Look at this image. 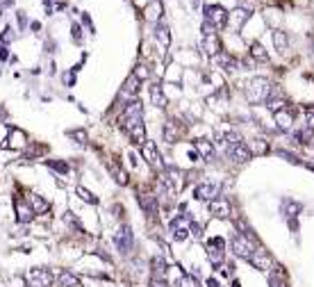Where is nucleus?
<instances>
[{
    "label": "nucleus",
    "instance_id": "2",
    "mask_svg": "<svg viewBox=\"0 0 314 287\" xmlns=\"http://www.w3.org/2000/svg\"><path fill=\"white\" fill-rule=\"evenodd\" d=\"M230 249H232V253L237 255V258H241V260H250V255L255 253V241H253V237L250 235H241V232H237L235 237H232V241H230Z\"/></svg>",
    "mask_w": 314,
    "mask_h": 287
},
{
    "label": "nucleus",
    "instance_id": "5",
    "mask_svg": "<svg viewBox=\"0 0 314 287\" xmlns=\"http://www.w3.org/2000/svg\"><path fill=\"white\" fill-rule=\"evenodd\" d=\"M191 223H194V221H191V217H187V214L175 217L171 221V226H168V228H171V237L175 241H185L187 237L191 235Z\"/></svg>",
    "mask_w": 314,
    "mask_h": 287
},
{
    "label": "nucleus",
    "instance_id": "25",
    "mask_svg": "<svg viewBox=\"0 0 314 287\" xmlns=\"http://www.w3.org/2000/svg\"><path fill=\"white\" fill-rule=\"evenodd\" d=\"M57 285L59 287H80V278H77L75 273H71V271L64 269V271L57 276Z\"/></svg>",
    "mask_w": 314,
    "mask_h": 287
},
{
    "label": "nucleus",
    "instance_id": "27",
    "mask_svg": "<svg viewBox=\"0 0 314 287\" xmlns=\"http://www.w3.org/2000/svg\"><path fill=\"white\" fill-rule=\"evenodd\" d=\"M139 87H141V80L134 75V73H132V75H127V80L123 82V94H125V96H134V94H139Z\"/></svg>",
    "mask_w": 314,
    "mask_h": 287
},
{
    "label": "nucleus",
    "instance_id": "36",
    "mask_svg": "<svg viewBox=\"0 0 314 287\" xmlns=\"http://www.w3.org/2000/svg\"><path fill=\"white\" fill-rule=\"evenodd\" d=\"M68 137L71 139H75V144H86V132L82 130V128H77V130H68Z\"/></svg>",
    "mask_w": 314,
    "mask_h": 287
},
{
    "label": "nucleus",
    "instance_id": "8",
    "mask_svg": "<svg viewBox=\"0 0 314 287\" xmlns=\"http://www.w3.org/2000/svg\"><path fill=\"white\" fill-rule=\"evenodd\" d=\"M205 23H209L212 27H226L228 12L221 5H207V7H205Z\"/></svg>",
    "mask_w": 314,
    "mask_h": 287
},
{
    "label": "nucleus",
    "instance_id": "39",
    "mask_svg": "<svg viewBox=\"0 0 314 287\" xmlns=\"http://www.w3.org/2000/svg\"><path fill=\"white\" fill-rule=\"evenodd\" d=\"M312 135H314V132L312 130H307V128H303V130H298V132H296V139H298V144H307V141L309 139H312Z\"/></svg>",
    "mask_w": 314,
    "mask_h": 287
},
{
    "label": "nucleus",
    "instance_id": "3",
    "mask_svg": "<svg viewBox=\"0 0 314 287\" xmlns=\"http://www.w3.org/2000/svg\"><path fill=\"white\" fill-rule=\"evenodd\" d=\"M141 112H144V105H141V100H130V103L123 107V114H121V121H123V128L127 130H132L134 126H141Z\"/></svg>",
    "mask_w": 314,
    "mask_h": 287
},
{
    "label": "nucleus",
    "instance_id": "26",
    "mask_svg": "<svg viewBox=\"0 0 314 287\" xmlns=\"http://www.w3.org/2000/svg\"><path fill=\"white\" fill-rule=\"evenodd\" d=\"M216 64L221 68H226V71H237V66H239V64H237V59L232 57L230 53H223V50L216 55Z\"/></svg>",
    "mask_w": 314,
    "mask_h": 287
},
{
    "label": "nucleus",
    "instance_id": "10",
    "mask_svg": "<svg viewBox=\"0 0 314 287\" xmlns=\"http://www.w3.org/2000/svg\"><path fill=\"white\" fill-rule=\"evenodd\" d=\"M141 155H144V159L150 164V167L164 169L162 153H159V150H157V144H155V141H148V139H146L144 144H141Z\"/></svg>",
    "mask_w": 314,
    "mask_h": 287
},
{
    "label": "nucleus",
    "instance_id": "13",
    "mask_svg": "<svg viewBox=\"0 0 314 287\" xmlns=\"http://www.w3.org/2000/svg\"><path fill=\"white\" fill-rule=\"evenodd\" d=\"M207 255H209V260H212L214 267H218V264L223 262V258H226V241H223L221 237L209 239L207 241Z\"/></svg>",
    "mask_w": 314,
    "mask_h": 287
},
{
    "label": "nucleus",
    "instance_id": "33",
    "mask_svg": "<svg viewBox=\"0 0 314 287\" xmlns=\"http://www.w3.org/2000/svg\"><path fill=\"white\" fill-rule=\"evenodd\" d=\"M250 55H253V59H257V62H268L266 50H264V46L257 44V41H253V46H250Z\"/></svg>",
    "mask_w": 314,
    "mask_h": 287
},
{
    "label": "nucleus",
    "instance_id": "44",
    "mask_svg": "<svg viewBox=\"0 0 314 287\" xmlns=\"http://www.w3.org/2000/svg\"><path fill=\"white\" fill-rule=\"evenodd\" d=\"M150 287H171V285H168L164 278H153V280H150Z\"/></svg>",
    "mask_w": 314,
    "mask_h": 287
},
{
    "label": "nucleus",
    "instance_id": "48",
    "mask_svg": "<svg viewBox=\"0 0 314 287\" xmlns=\"http://www.w3.org/2000/svg\"><path fill=\"white\" fill-rule=\"evenodd\" d=\"M191 235L200 237V226H198V223H191Z\"/></svg>",
    "mask_w": 314,
    "mask_h": 287
},
{
    "label": "nucleus",
    "instance_id": "47",
    "mask_svg": "<svg viewBox=\"0 0 314 287\" xmlns=\"http://www.w3.org/2000/svg\"><path fill=\"white\" fill-rule=\"evenodd\" d=\"M18 23H21V30H25V25H27V18H25V12H18Z\"/></svg>",
    "mask_w": 314,
    "mask_h": 287
},
{
    "label": "nucleus",
    "instance_id": "51",
    "mask_svg": "<svg viewBox=\"0 0 314 287\" xmlns=\"http://www.w3.org/2000/svg\"><path fill=\"white\" fill-rule=\"evenodd\" d=\"M207 287H218V282L214 280V278H209V280H207Z\"/></svg>",
    "mask_w": 314,
    "mask_h": 287
},
{
    "label": "nucleus",
    "instance_id": "41",
    "mask_svg": "<svg viewBox=\"0 0 314 287\" xmlns=\"http://www.w3.org/2000/svg\"><path fill=\"white\" fill-rule=\"evenodd\" d=\"M64 223H68V226H73V228H75V230H82L80 221H77V219L73 217V212H66V214H64Z\"/></svg>",
    "mask_w": 314,
    "mask_h": 287
},
{
    "label": "nucleus",
    "instance_id": "38",
    "mask_svg": "<svg viewBox=\"0 0 314 287\" xmlns=\"http://www.w3.org/2000/svg\"><path fill=\"white\" fill-rule=\"evenodd\" d=\"M164 139H166L168 144H175V139H177V132L173 130V123H166V128H164Z\"/></svg>",
    "mask_w": 314,
    "mask_h": 287
},
{
    "label": "nucleus",
    "instance_id": "53",
    "mask_svg": "<svg viewBox=\"0 0 314 287\" xmlns=\"http://www.w3.org/2000/svg\"><path fill=\"white\" fill-rule=\"evenodd\" d=\"M194 287H200V285H194Z\"/></svg>",
    "mask_w": 314,
    "mask_h": 287
},
{
    "label": "nucleus",
    "instance_id": "21",
    "mask_svg": "<svg viewBox=\"0 0 314 287\" xmlns=\"http://www.w3.org/2000/svg\"><path fill=\"white\" fill-rule=\"evenodd\" d=\"M162 3L159 0H150L148 5H146V9H144V16H146V21H153V23H157L159 18H162Z\"/></svg>",
    "mask_w": 314,
    "mask_h": 287
},
{
    "label": "nucleus",
    "instance_id": "50",
    "mask_svg": "<svg viewBox=\"0 0 314 287\" xmlns=\"http://www.w3.org/2000/svg\"><path fill=\"white\" fill-rule=\"evenodd\" d=\"M5 118H7V109L0 105V123H5Z\"/></svg>",
    "mask_w": 314,
    "mask_h": 287
},
{
    "label": "nucleus",
    "instance_id": "4",
    "mask_svg": "<svg viewBox=\"0 0 314 287\" xmlns=\"http://www.w3.org/2000/svg\"><path fill=\"white\" fill-rule=\"evenodd\" d=\"M159 180H162V185L166 187L168 194H177V191L182 189V180H185V178H182L180 169H175V167H171V164H168V167L162 169V176H159Z\"/></svg>",
    "mask_w": 314,
    "mask_h": 287
},
{
    "label": "nucleus",
    "instance_id": "19",
    "mask_svg": "<svg viewBox=\"0 0 314 287\" xmlns=\"http://www.w3.org/2000/svg\"><path fill=\"white\" fill-rule=\"evenodd\" d=\"M194 148H196V153H198L203 159H207V162H212V159H214V144H212V141L196 139L194 141Z\"/></svg>",
    "mask_w": 314,
    "mask_h": 287
},
{
    "label": "nucleus",
    "instance_id": "46",
    "mask_svg": "<svg viewBox=\"0 0 314 287\" xmlns=\"http://www.w3.org/2000/svg\"><path fill=\"white\" fill-rule=\"evenodd\" d=\"M255 146H257V148H255V153H266V150H268V146H264L259 139L255 141Z\"/></svg>",
    "mask_w": 314,
    "mask_h": 287
},
{
    "label": "nucleus",
    "instance_id": "49",
    "mask_svg": "<svg viewBox=\"0 0 314 287\" xmlns=\"http://www.w3.org/2000/svg\"><path fill=\"white\" fill-rule=\"evenodd\" d=\"M7 57H9L7 46H0V59H3V62H5V59H7Z\"/></svg>",
    "mask_w": 314,
    "mask_h": 287
},
{
    "label": "nucleus",
    "instance_id": "16",
    "mask_svg": "<svg viewBox=\"0 0 314 287\" xmlns=\"http://www.w3.org/2000/svg\"><path fill=\"white\" fill-rule=\"evenodd\" d=\"M209 214H214V217H218V219L230 217V200L221 198V196L209 200Z\"/></svg>",
    "mask_w": 314,
    "mask_h": 287
},
{
    "label": "nucleus",
    "instance_id": "32",
    "mask_svg": "<svg viewBox=\"0 0 314 287\" xmlns=\"http://www.w3.org/2000/svg\"><path fill=\"white\" fill-rule=\"evenodd\" d=\"M107 171L114 176V180L118 182V185H127V176H125V171L123 169H118L116 164H112V162H107Z\"/></svg>",
    "mask_w": 314,
    "mask_h": 287
},
{
    "label": "nucleus",
    "instance_id": "52",
    "mask_svg": "<svg viewBox=\"0 0 314 287\" xmlns=\"http://www.w3.org/2000/svg\"><path fill=\"white\" fill-rule=\"evenodd\" d=\"M239 3H241V5H248V0H239Z\"/></svg>",
    "mask_w": 314,
    "mask_h": 287
},
{
    "label": "nucleus",
    "instance_id": "24",
    "mask_svg": "<svg viewBox=\"0 0 314 287\" xmlns=\"http://www.w3.org/2000/svg\"><path fill=\"white\" fill-rule=\"evenodd\" d=\"M27 200H30L34 214H43V212H48V208H50L48 200H46L43 196H39V194H30V196H27Z\"/></svg>",
    "mask_w": 314,
    "mask_h": 287
},
{
    "label": "nucleus",
    "instance_id": "54",
    "mask_svg": "<svg viewBox=\"0 0 314 287\" xmlns=\"http://www.w3.org/2000/svg\"><path fill=\"white\" fill-rule=\"evenodd\" d=\"M282 287H285V285H282Z\"/></svg>",
    "mask_w": 314,
    "mask_h": 287
},
{
    "label": "nucleus",
    "instance_id": "34",
    "mask_svg": "<svg viewBox=\"0 0 314 287\" xmlns=\"http://www.w3.org/2000/svg\"><path fill=\"white\" fill-rule=\"evenodd\" d=\"M46 167L55 169L57 173H68V169H71L66 162H59V159H46Z\"/></svg>",
    "mask_w": 314,
    "mask_h": 287
},
{
    "label": "nucleus",
    "instance_id": "6",
    "mask_svg": "<svg viewBox=\"0 0 314 287\" xmlns=\"http://www.w3.org/2000/svg\"><path fill=\"white\" fill-rule=\"evenodd\" d=\"M25 280L30 287H50L53 285V271L46 267L30 269V271L25 273Z\"/></svg>",
    "mask_w": 314,
    "mask_h": 287
},
{
    "label": "nucleus",
    "instance_id": "35",
    "mask_svg": "<svg viewBox=\"0 0 314 287\" xmlns=\"http://www.w3.org/2000/svg\"><path fill=\"white\" fill-rule=\"evenodd\" d=\"M75 191H77V196H80V198H82V200H86V203H91V205H96V203H98V198H96V196H94V194H91V191H89V189H84V187H82V185H80V187H77V189H75Z\"/></svg>",
    "mask_w": 314,
    "mask_h": 287
},
{
    "label": "nucleus",
    "instance_id": "1",
    "mask_svg": "<svg viewBox=\"0 0 314 287\" xmlns=\"http://www.w3.org/2000/svg\"><path fill=\"white\" fill-rule=\"evenodd\" d=\"M271 89H273L271 82L262 75H255V77H250V80L244 82V96H246V100L253 103V105L264 103V100L268 98V94H271Z\"/></svg>",
    "mask_w": 314,
    "mask_h": 287
},
{
    "label": "nucleus",
    "instance_id": "11",
    "mask_svg": "<svg viewBox=\"0 0 314 287\" xmlns=\"http://www.w3.org/2000/svg\"><path fill=\"white\" fill-rule=\"evenodd\" d=\"M14 212H16L18 223H30L34 219V210H32L30 200L23 198V196H16L14 198Z\"/></svg>",
    "mask_w": 314,
    "mask_h": 287
},
{
    "label": "nucleus",
    "instance_id": "18",
    "mask_svg": "<svg viewBox=\"0 0 314 287\" xmlns=\"http://www.w3.org/2000/svg\"><path fill=\"white\" fill-rule=\"evenodd\" d=\"M250 264H253L255 269H259V271H268V264H271V258L266 255V251H262V249H255V253L250 255V260H248Z\"/></svg>",
    "mask_w": 314,
    "mask_h": 287
},
{
    "label": "nucleus",
    "instance_id": "15",
    "mask_svg": "<svg viewBox=\"0 0 314 287\" xmlns=\"http://www.w3.org/2000/svg\"><path fill=\"white\" fill-rule=\"evenodd\" d=\"M25 144H27V135L21 130V128H12L9 130V135H7V148H12V150H21V148H25Z\"/></svg>",
    "mask_w": 314,
    "mask_h": 287
},
{
    "label": "nucleus",
    "instance_id": "43",
    "mask_svg": "<svg viewBox=\"0 0 314 287\" xmlns=\"http://www.w3.org/2000/svg\"><path fill=\"white\" fill-rule=\"evenodd\" d=\"M71 32H73V41H75V44H80V41H82V30H80V25H77V23H73Z\"/></svg>",
    "mask_w": 314,
    "mask_h": 287
},
{
    "label": "nucleus",
    "instance_id": "42",
    "mask_svg": "<svg viewBox=\"0 0 314 287\" xmlns=\"http://www.w3.org/2000/svg\"><path fill=\"white\" fill-rule=\"evenodd\" d=\"M305 128L314 132V109H307V116H305Z\"/></svg>",
    "mask_w": 314,
    "mask_h": 287
},
{
    "label": "nucleus",
    "instance_id": "14",
    "mask_svg": "<svg viewBox=\"0 0 314 287\" xmlns=\"http://www.w3.org/2000/svg\"><path fill=\"white\" fill-rule=\"evenodd\" d=\"M218 189H221V187H218L216 182H203V185H198L194 189V198H198V200H214V198H218Z\"/></svg>",
    "mask_w": 314,
    "mask_h": 287
},
{
    "label": "nucleus",
    "instance_id": "23",
    "mask_svg": "<svg viewBox=\"0 0 314 287\" xmlns=\"http://www.w3.org/2000/svg\"><path fill=\"white\" fill-rule=\"evenodd\" d=\"M248 16H250L248 9H244V7L235 9V12L230 14V23H232V27H235V30H241V25H244L246 21H248Z\"/></svg>",
    "mask_w": 314,
    "mask_h": 287
},
{
    "label": "nucleus",
    "instance_id": "45",
    "mask_svg": "<svg viewBox=\"0 0 314 287\" xmlns=\"http://www.w3.org/2000/svg\"><path fill=\"white\" fill-rule=\"evenodd\" d=\"M134 75H137V77H139V80H144V77H148V71H146V66H137Z\"/></svg>",
    "mask_w": 314,
    "mask_h": 287
},
{
    "label": "nucleus",
    "instance_id": "31",
    "mask_svg": "<svg viewBox=\"0 0 314 287\" xmlns=\"http://www.w3.org/2000/svg\"><path fill=\"white\" fill-rule=\"evenodd\" d=\"M273 46H276V50H280V53H285L287 50L289 39H287V34L282 30H273Z\"/></svg>",
    "mask_w": 314,
    "mask_h": 287
},
{
    "label": "nucleus",
    "instance_id": "7",
    "mask_svg": "<svg viewBox=\"0 0 314 287\" xmlns=\"http://www.w3.org/2000/svg\"><path fill=\"white\" fill-rule=\"evenodd\" d=\"M203 50L209 55V57H216L218 53H221V39H218V34L214 32V27L209 25V23H203Z\"/></svg>",
    "mask_w": 314,
    "mask_h": 287
},
{
    "label": "nucleus",
    "instance_id": "9",
    "mask_svg": "<svg viewBox=\"0 0 314 287\" xmlns=\"http://www.w3.org/2000/svg\"><path fill=\"white\" fill-rule=\"evenodd\" d=\"M114 244H116V249L121 251L123 255H127L132 251V244H134V235H132V228L130 226H121L118 228V232L114 235Z\"/></svg>",
    "mask_w": 314,
    "mask_h": 287
},
{
    "label": "nucleus",
    "instance_id": "28",
    "mask_svg": "<svg viewBox=\"0 0 314 287\" xmlns=\"http://www.w3.org/2000/svg\"><path fill=\"white\" fill-rule=\"evenodd\" d=\"M127 135H130V141L134 146H141L146 141V128H144V123L141 126H134L132 130H127Z\"/></svg>",
    "mask_w": 314,
    "mask_h": 287
},
{
    "label": "nucleus",
    "instance_id": "40",
    "mask_svg": "<svg viewBox=\"0 0 314 287\" xmlns=\"http://www.w3.org/2000/svg\"><path fill=\"white\" fill-rule=\"evenodd\" d=\"M14 39H16V34H14L12 25H9V27H5V32H3V34H0V41H3V46H5V44H9V41H14Z\"/></svg>",
    "mask_w": 314,
    "mask_h": 287
},
{
    "label": "nucleus",
    "instance_id": "12",
    "mask_svg": "<svg viewBox=\"0 0 314 287\" xmlns=\"http://www.w3.org/2000/svg\"><path fill=\"white\" fill-rule=\"evenodd\" d=\"M226 153L230 159H235V162H248L250 157H253V150L248 148V146L244 144V141H237V144H228L226 146Z\"/></svg>",
    "mask_w": 314,
    "mask_h": 287
},
{
    "label": "nucleus",
    "instance_id": "22",
    "mask_svg": "<svg viewBox=\"0 0 314 287\" xmlns=\"http://www.w3.org/2000/svg\"><path fill=\"white\" fill-rule=\"evenodd\" d=\"M137 200H139L141 210H144L146 214H155V212H157V196H153V194H139V196H137Z\"/></svg>",
    "mask_w": 314,
    "mask_h": 287
},
{
    "label": "nucleus",
    "instance_id": "29",
    "mask_svg": "<svg viewBox=\"0 0 314 287\" xmlns=\"http://www.w3.org/2000/svg\"><path fill=\"white\" fill-rule=\"evenodd\" d=\"M155 39H159L162 46L171 44V32H168V27L164 25V23H157V25H155Z\"/></svg>",
    "mask_w": 314,
    "mask_h": 287
},
{
    "label": "nucleus",
    "instance_id": "20",
    "mask_svg": "<svg viewBox=\"0 0 314 287\" xmlns=\"http://www.w3.org/2000/svg\"><path fill=\"white\" fill-rule=\"evenodd\" d=\"M276 114V123L280 130H291V126H294V112L291 109H278Z\"/></svg>",
    "mask_w": 314,
    "mask_h": 287
},
{
    "label": "nucleus",
    "instance_id": "37",
    "mask_svg": "<svg viewBox=\"0 0 314 287\" xmlns=\"http://www.w3.org/2000/svg\"><path fill=\"white\" fill-rule=\"evenodd\" d=\"M278 155H280V157H285L287 162H291V164H300V157L298 155H294V153H289V150H285V148H278L276 150Z\"/></svg>",
    "mask_w": 314,
    "mask_h": 287
},
{
    "label": "nucleus",
    "instance_id": "30",
    "mask_svg": "<svg viewBox=\"0 0 314 287\" xmlns=\"http://www.w3.org/2000/svg\"><path fill=\"white\" fill-rule=\"evenodd\" d=\"M150 100H153V105H157V107H166V96H164L159 85L150 87Z\"/></svg>",
    "mask_w": 314,
    "mask_h": 287
},
{
    "label": "nucleus",
    "instance_id": "17",
    "mask_svg": "<svg viewBox=\"0 0 314 287\" xmlns=\"http://www.w3.org/2000/svg\"><path fill=\"white\" fill-rule=\"evenodd\" d=\"M280 212H282V217L294 219V217H298V214L303 212V205H300L298 200H294V198H285L280 203Z\"/></svg>",
    "mask_w": 314,
    "mask_h": 287
}]
</instances>
